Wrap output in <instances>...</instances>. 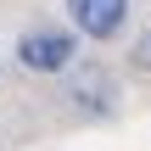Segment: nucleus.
<instances>
[{"instance_id": "4", "label": "nucleus", "mask_w": 151, "mask_h": 151, "mask_svg": "<svg viewBox=\"0 0 151 151\" xmlns=\"http://www.w3.org/2000/svg\"><path fill=\"white\" fill-rule=\"evenodd\" d=\"M129 62H134L140 73H151V28H146V34H140V45L129 50Z\"/></svg>"}, {"instance_id": "2", "label": "nucleus", "mask_w": 151, "mask_h": 151, "mask_svg": "<svg viewBox=\"0 0 151 151\" xmlns=\"http://www.w3.org/2000/svg\"><path fill=\"white\" fill-rule=\"evenodd\" d=\"M67 17L84 39H112L129 17V0H67Z\"/></svg>"}, {"instance_id": "3", "label": "nucleus", "mask_w": 151, "mask_h": 151, "mask_svg": "<svg viewBox=\"0 0 151 151\" xmlns=\"http://www.w3.org/2000/svg\"><path fill=\"white\" fill-rule=\"evenodd\" d=\"M73 101H78L90 118H112V112H118L112 73H106V67H84V73H78V90H73Z\"/></svg>"}, {"instance_id": "1", "label": "nucleus", "mask_w": 151, "mask_h": 151, "mask_svg": "<svg viewBox=\"0 0 151 151\" xmlns=\"http://www.w3.org/2000/svg\"><path fill=\"white\" fill-rule=\"evenodd\" d=\"M73 34H62V28H28L22 34V45H17V62L28 67V73H62L67 62H73Z\"/></svg>"}]
</instances>
